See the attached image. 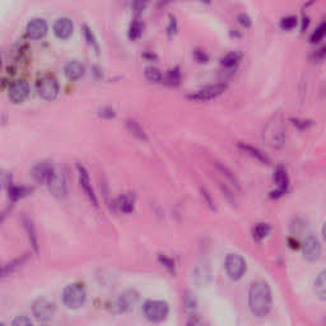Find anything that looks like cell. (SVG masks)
<instances>
[{"mask_svg": "<svg viewBox=\"0 0 326 326\" xmlns=\"http://www.w3.org/2000/svg\"><path fill=\"white\" fill-rule=\"evenodd\" d=\"M184 304L188 310H194L196 307V299H195L192 296H185V299H184Z\"/></svg>", "mask_w": 326, "mask_h": 326, "instance_id": "obj_40", "label": "cell"}, {"mask_svg": "<svg viewBox=\"0 0 326 326\" xmlns=\"http://www.w3.org/2000/svg\"><path fill=\"white\" fill-rule=\"evenodd\" d=\"M28 192L29 189L21 188V186H13L9 190V198L12 199V200H18V199L23 198L26 195H28Z\"/></svg>", "mask_w": 326, "mask_h": 326, "instance_id": "obj_31", "label": "cell"}, {"mask_svg": "<svg viewBox=\"0 0 326 326\" xmlns=\"http://www.w3.org/2000/svg\"><path fill=\"white\" fill-rule=\"evenodd\" d=\"M136 302H138V293L135 291H126L113 301L111 310L116 314H122V312L132 310Z\"/></svg>", "mask_w": 326, "mask_h": 326, "instance_id": "obj_8", "label": "cell"}, {"mask_svg": "<svg viewBox=\"0 0 326 326\" xmlns=\"http://www.w3.org/2000/svg\"><path fill=\"white\" fill-rule=\"evenodd\" d=\"M27 259H28V255L26 254L22 255V256L16 257V259H13L12 261H9V263H6L5 265H3V267L0 268V280H3L4 278H6L8 275L14 273L18 268L22 267L23 264L27 261Z\"/></svg>", "mask_w": 326, "mask_h": 326, "instance_id": "obj_19", "label": "cell"}, {"mask_svg": "<svg viewBox=\"0 0 326 326\" xmlns=\"http://www.w3.org/2000/svg\"><path fill=\"white\" fill-rule=\"evenodd\" d=\"M239 148H240V149H242L244 153L250 154L251 157H254L255 160H257L259 162L265 163V164H269V163H270V160H269V157H268L267 154L263 153L260 149H257V148L252 147V145L244 144V143H240Z\"/></svg>", "mask_w": 326, "mask_h": 326, "instance_id": "obj_20", "label": "cell"}, {"mask_svg": "<svg viewBox=\"0 0 326 326\" xmlns=\"http://www.w3.org/2000/svg\"><path fill=\"white\" fill-rule=\"evenodd\" d=\"M143 311H144V315L148 320L158 323V321L164 320V319L168 316L169 307L167 302L154 299V301L145 302Z\"/></svg>", "mask_w": 326, "mask_h": 326, "instance_id": "obj_5", "label": "cell"}, {"mask_svg": "<svg viewBox=\"0 0 326 326\" xmlns=\"http://www.w3.org/2000/svg\"><path fill=\"white\" fill-rule=\"evenodd\" d=\"M0 66H1V57H0Z\"/></svg>", "mask_w": 326, "mask_h": 326, "instance_id": "obj_51", "label": "cell"}, {"mask_svg": "<svg viewBox=\"0 0 326 326\" xmlns=\"http://www.w3.org/2000/svg\"><path fill=\"white\" fill-rule=\"evenodd\" d=\"M302 251H303V257L306 260L310 263L317 261L321 256L320 241L314 236H308L302 244Z\"/></svg>", "mask_w": 326, "mask_h": 326, "instance_id": "obj_10", "label": "cell"}, {"mask_svg": "<svg viewBox=\"0 0 326 326\" xmlns=\"http://www.w3.org/2000/svg\"><path fill=\"white\" fill-rule=\"evenodd\" d=\"M149 0H134L133 1V12L135 16H140L141 13L147 9Z\"/></svg>", "mask_w": 326, "mask_h": 326, "instance_id": "obj_35", "label": "cell"}, {"mask_svg": "<svg viewBox=\"0 0 326 326\" xmlns=\"http://www.w3.org/2000/svg\"><path fill=\"white\" fill-rule=\"evenodd\" d=\"M141 33H143V25L139 19H134L130 25V28H129V38L132 41L138 40L140 38Z\"/></svg>", "mask_w": 326, "mask_h": 326, "instance_id": "obj_28", "label": "cell"}, {"mask_svg": "<svg viewBox=\"0 0 326 326\" xmlns=\"http://www.w3.org/2000/svg\"><path fill=\"white\" fill-rule=\"evenodd\" d=\"M308 23H310V19H308L307 17H304V18H303V22H302V27H301L302 32H303L304 29L307 28V27H308Z\"/></svg>", "mask_w": 326, "mask_h": 326, "instance_id": "obj_47", "label": "cell"}, {"mask_svg": "<svg viewBox=\"0 0 326 326\" xmlns=\"http://www.w3.org/2000/svg\"><path fill=\"white\" fill-rule=\"evenodd\" d=\"M304 228H306V224H304V222L299 223V220H298V219L296 220V223H293V224L291 226V231L295 236L296 235H297V236L301 235V233L304 231Z\"/></svg>", "mask_w": 326, "mask_h": 326, "instance_id": "obj_37", "label": "cell"}, {"mask_svg": "<svg viewBox=\"0 0 326 326\" xmlns=\"http://www.w3.org/2000/svg\"><path fill=\"white\" fill-rule=\"evenodd\" d=\"M47 23L45 19L42 18H33L31 19L27 25V36L31 40H41L44 38L47 33Z\"/></svg>", "mask_w": 326, "mask_h": 326, "instance_id": "obj_12", "label": "cell"}, {"mask_svg": "<svg viewBox=\"0 0 326 326\" xmlns=\"http://www.w3.org/2000/svg\"><path fill=\"white\" fill-rule=\"evenodd\" d=\"M54 166L50 164L49 162H40L38 164H36L32 169V175L35 177V180L40 184H47L49 179L51 177L54 172Z\"/></svg>", "mask_w": 326, "mask_h": 326, "instance_id": "obj_17", "label": "cell"}, {"mask_svg": "<svg viewBox=\"0 0 326 326\" xmlns=\"http://www.w3.org/2000/svg\"><path fill=\"white\" fill-rule=\"evenodd\" d=\"M100 116L102 117H106V119H112L113 116H115V111L112 110V109H104V110L101 111L100 112Z\"/></svg>", "mask_w": 326, "mask_h": 326, "instance_id": "obj_45", "label": "cell"}, {"mask_svg": "<svg viewBox=\"0 0 326 326\" xmlns=\"http://www.w3.org/2000/svg\"><path fill=\"white\" fill-rule=\"evenodd\" d=\"M226 89V83H217V84L208 85V87L201 88V89L194 92V93L189 94L188 98L192 101H198V102H207V101H212L214 98L219 97Z\"/></svg>", "mask_w": 326, "mask_h": 326, "instance_id": "obj_6", "label": "cell"}, {"mask_svg": "<svg viewBox=\"0 0 326 326\" xmlns=\"http://www.w3.org/2000/svg\"><path fill=\"white\" fill-rule=\"evenodd\" d=\"M248 306L251 312L257 317H264L272 308V289L264 280H256L248 292Z\"/></svg>", "mask_w": 326, "mask_h": 326, "instance_id": "obj_1", "label": "cell"}, {"mask_svg": "<svg viewBox=\"0 0 326 326\" xmlns=\"http://www.w3.org/2000/svg\"><path fill=\"white\" fill-rule=\"evenodd\" d=\"M32 311H33V315L38 320H49L55 314V304L51 303L47 299H37L33 303Z\"/></svg>", "mask_w": 326, "mask_h": 326, "instance_id": "obj_13", "label": "cell"}, {"mask_svg": "<svg viewBox=\"0 0 326 326\" xmlns=\"http://www.w3.org/2000/svg\"><path fill=\"white\" fill-rule=\"evenodd\" d=\"M126 128H128L129 132L132 133L133 135H135L136 138L141 139V140H147V134H145L144 129L141 128L138 121H135V120L132 119L126 120Z\"/></svg>", "mask_w": 326, "mask_h": 326, "instance_id": "obj_23", "label": "cell"}, {"mask_svg": "<svg viewBox=\"0 0 326 326\" xmlns=\"http://www.w3.org/2000/svg\"><path fill=\"white\" fill-rule=\"evenodd\" d=\"M315 292L316 295L319 296L320 299L325 301L326 298V280H325V272H321L319 275H317L316 280H315Z\"/></svg>", "mask_w": 326, "mask_h": 326, "instance_id": "obj_25", "label": "cell"}, {"mask_svg": "<svg viewBox=\"0 0 326 326\" xmlns=\"http://www.w3.org/2000/svg\"><path fill=\"white\" fill-rule=\"evenodd\" d=\"M172 1H175V0H161L160 5H166V4L172 3Z\"/></svg>", "mask_w": 326, "mask_h": 326, "instance_id": "obj_49", "label": "cell"}, {"mask_svg": "<svg viewBox=\"0 0 326 326\" xmlns=\"http://www.w3.org/2000/svg\"><path fill=\"white\" fill-rule=\"evenodd\" d=\"M200 1H203V3H210V0H200Z\"/></svg>", "mask_w": 326, "mask_h": 326, "instance_id": "obj_50", "label": "cell"}, {"mask_svg": "<svg viewBox=\"0 0 326 326\" xmlns=\"http://www.w3.org/2000/svg\"><path fill=\"white\" fill-rule=\"evenodd\" d=\"M8 213H9V209L4 210V212H1V213H0V223H3V220L5 219V217L8 216Z\"/></svg>", "mask_w": 326, "mask_h": 326, "instance_id": "obj_48", "label": "cell"}, {"mask_svg": "<svg viewBox=\"0 0 326 326\" xmlns=\"http://www.w3.org/2000/svg\"><path fill=\"white\" fill-rule=\"evenodd\" d=\"M194 59L200 64H205L208 63V60H209V56H208L207 54L204 53L201 50H195L194 51Z\"/></svg>", "mask_w": 326, "mask_h": 326, "instance_id": "obj_39", "label": "cell"}, {"mask_svg": "<svg viewBox=\"0 0 326 326\" xmlns=\"http://www.w3.org/2000/svg\"><path fill=\"white\" fill-rule=\"evenodd\" d=\"M29 94V85L26 81H16L10 85L8 98L14 105H19L27 100Z\"/></svg>", "mask_w": 326, "mask_h": 326, "instance_id": "obj_9", "label": "cell"}, {"mask_svg": "<svg viewBox=\"0 0 326 326\" xmlns=\"http://www.w3.org/2000/svg\"><path fill=\"white\" fill-rule=\"evenodd\" d=\"M54 35L60 40H66L73 35L74 26L69 18H59L54 23Z\"/></svg>", "mask_w": 326, "mask_h": 326, "instance_id": "obj_16", "label": "cell"}, {"mask_svg": "<svg viewBox=\"0 0 326 326\" xmlns=\"http://www.w3.org/2000/svg\"><path fill=\"white\" fill-rule=\"evenodd\" d=\"M78 173H79V184H81V188L83 189L84 194L87 195L88 199L91 200V203L93 204L94 207H98L97 196H96L93 188H92L91 180H89V175H88L87 169H85L83 166H81V164H78Z\"/></svg>", "mask_w": 326, "mask_h": 326, "instance_id": "obj_15", "label": "cell"}, {"mask_svg": "<svg viewBox=\"0 0 326 326\" xmlns=\"http://www.w3.org/2000/svg\"><path fill=\"white\" fill-rule=\"evenodd\" d=\"M325 47H321L320 50L316 51V54H315V59H316V61H323L324 57H325Z\"/></svg>", "mask_w": 326, "mask_h": 326, "instance_id": "obj_46", "label": "cell"}, {"mask_svg": "<svg viewBox=\"0 0 326 326\" xmlns=\"http://www.w3.org/2000/svg\"><path fill=\"white\" fill-rule=\"evenodd\" d=\"M180 82H181V72H180L179 66H176V68H173V69H171L167 73L166 83L172 85V87H176V85L180 84Z\"/></svg>", "mask_w": 326, "mask_h": 326, "instance_id": "obj_30", "label": "cell"}, {"mask_svg": "<svg viewBox=\"0 0 326 326\" xmlns=\"http://www.w3.org/2000/svg\"><path fill=\"white\" fill-rule=\"evenodd\" d=\"M83 35H84V38H85V41L88 42V45H89V46H92V47H94L96 50H98L97 40H96V37H94L92 29L89 28L87 25L83 26Z\"/></svg>", "mask_w": 326, "mask_h": 326, "instance_id": "obj_33", "label": "cell"}, {"mask_svg": "<svg viewBox=\"0 0 326 326\" xmlns=\"http://www.w3.org/2000/svg\"><path fill=\"white\" fill-rule=\"evenodd\" d=\"M64 70H65L66 78L73 82L79 81L81 78H83L85 72L84 65H83L81 61H78V60H70V61H68Z\"/></svg>", "mask_w": 326, "mask_h": 326, "instance_id": "obj_18", "label": "cell"}, {"mask_svg": "<svg viewBox=\"0 0 326 326\" xmlns=\"http://www.w3.org/2000/svg\"><path fill=\"white\" fill-rule=\"evenodd\" d=\"M176 29H177V23H176L175 17H169V26H168V28H167V31H168V35H172V33H175Z\"/></svg>", "mask_w": 326, "mask_h": 326, "instance_id": "obj_44", "label": "cell"}, {"mask_svg": "<svg viewBox=\"0 0 326 326\" xmlns=\"http://www.w3.org/2000/svg\"><path fill=\"white\" fill-rule=\"evenodd\" d=\"M192 279L195 280L199 287L205 285L210 280V272L207 267H199L195 269L194 274H192Z\"/></svg>", "mask_w": 326, "mask_h": 326, "instance_id": "obj_22", "label": "cell"}, {"mask_svg": "<svg viewBox=\"0 0 326 326\" xmlns=\"http://www.w3.org/2000/svg\"><path fill=\"white\" fill-rule=\"evenodd\" d=\"M158 260H160V263L162 264L163 267L166 268L167 270H169L171 273L175 272V261H173V259L166 256V255H160V256H158Z\"/></svg>", "mask_w": 326, "mask_h": 326, "instance_id": "obj_36", "label": "cell"}, {"mask_svg": "<svg viewBox=\"0 0 326 326\" xmlns=\"http://www.w3.org/2000/svg\"><path fill=\"white\" fill-rule=\"evenodd\" d=\"M36 87H37L38 96L45 101H54L59 94V84L56 79L53 77H42L38 79Z\"/></svg>", "mask_w": 326, "mask_h": 326, "instance_id": "obj_7", "label": "cell"}, {"mask_svg": "<svg viewBox=\"0 0 326 326\" xmlns=\"http://www.w3.org/2000/svg\"><path fill=\"white\" fill-rule=\"evenodd\" d=\"M50 189V191L53 192L55 196H65L66 195V185H65V179H64V175L61 172H59L57 169H54L53 175L49 179L46 184Z\"/></svg>", "mask_w": 326, "mask_h": 326, "instance_id": "obj_14", "label": "cell"}, {"mask_svg": "<svg viewBox=\"0 0 326 326\" xmlns=\"http://www.w3.org/2000/svg\"><path fill=\"white\" fill-rule=\"evenodd\" d=\"M325 32H326V25L325 22H323L319 27H317L316 31L312 33V36H311V42H312V44H319V42L324 38V36H325Z\"/></svg>", "mask_w": 326, "mask_h": 326, "instance_id": "obj_34", "label": "cell"}, {"mask_svg": "<svg viewBox=\"0 0 326 326\" xmlns=\"http://www.w3.org/2000/svg\"><path fill=\"white\" fill-rule=\"evenodd\" d=\"M85 291L79 284L68 285L63 292V303L70 310H77L85 302Z\"/></svg>", "mask_w": 326, "mask_h": 326, "instance_id": "obj_3", "label": "cell"}, {"mask_svg": "<svg viewBox=\"0 0 326 326\" xmlns=\"http://www.w3.org/2000/svg\"><path fill=\"white\" fill-rule=\"evenodd\" d=\"M144 76L145 79H147L148 82H151V83H161L163 79L161 70L157 69V68H154V66H148V68H145Z\"/></svg>", "mask_w": 326, "mask_h": 326, "instance_id": "obj_27", "label": "cell"}, {"mask_svg": "<svg viewBox=\"0 0 326 326\" xmlns=\"http://www.w3.org/2000/svg\"><path fill=\"white\" fill-rule=\"evenodd\" d=\"M115 207L120 213L129 214L134 210V200L129 195H121L115 201Z\"/></svg>", "mask_w": 326, "mask_h": 326, "instance_id": "obj_21", "label": "cell"}, {"mask_svg": "<svg viewBox=\"0 0 326 326\" xmlns=\"http://www.w3.org/2000/svg\"><path fill=\"white\" fill-rule=\"evenodd\" d=\"M32 324V320L31 319H28L27 316H18L16 319V320L13 321V325H31Z\"/></svg>", "mask_w": 326, "mask_h": 326, "instance_id": "obj_42", "label": "cell"}, {"mask_svg": "<svg viewBox=\"0 0 326 326\" xmlns=\"http://www.w3.org/2000/svg\"><path fill=\"white\" fill-rule=\"evenodd\" d=\"M270 231H272L270 224H268V223H259L254 228V239L257 240V241H260V240L265 239V237L269 235Z\"/></svg>", "mask_w": 326, "mask_h": 326, "instance_id": "obj_29", "label": "cell"}, {"mask_svg": "<svg viewBox=\"0 0 326 326\" xmlns=\"http://www.w3.org/2000/svg\"><path fill=\"white\" fill-rule=\"evenodd\" d=\"M241 57L242 55L240 53H237V51L227 54L226 56L222 59V65L224 66V68H228V69L235 68V66L239 65V63L241 61Z\"/></svg>", "mask_w": 326, "mask_h": 326, "instance_id": "obj_26", "label": "cell"}, {"mask_svg": "<svg viewBox=\"0 0 326 326\" xmlns=\"http://www.w3.org/2000/svg\"><path fill=\"white\" fill-rule=\"evenodd\" d=\"M292 122H293V125L298 126L299 129H306L311 125V121H306V120H299V119H292Z\"/></svg>", "mask_w": 326, "mask_h": 326, "instance_id": "obj_43", "label": "cell"}, {"mask_svg": "<svg viewBox=\"0 0 326 326\" xmlns=\"http://www.w3.org/2000/svg\"><path fill=\"white\" fill-rule=\"evenodd\" d=\"M227 275L232 280L241 279L246 273V261L239 254H228L224 261Z\"/></svg>", "mask_w": 326, "mask_h": 326, "instance_id": "obj_4", "label": "cell"}, {"mask_svg": "<svg viewBox=\"0 0 326 326\" xmlns=\"http://www.w3.org/2000/svg\"><path fill=\"white\" fill-rule=\"evenodd\" d=\"M237 19H239L240 25H241L242 27H244V28H250L251 25H252V22H251V18L247 16V14H246V13H241V14H239Z\"/></svg>", "mask_w": 326, "mask_h": 326, "instance_id": "obj_38", "label": "cell"}, {"mask_svg": "<svg viewBox=\"0 0 326 326\" xmlns=\"http://www.w3.org/2000/svg\"><path fill=\"white\" fill-rule=\"evenodd\" d=\"M274 181H275L278 189L270 192V198L276 199L280 198L287 192V189L289 186V179L287 175V171L283 166H278L274 171Z\"/></svg>", "mask_w": 326, "mask_h": 326, "instance_id": "obj_11", "label": "cell"}, {"mask_svg": "<svg viewBox=\"0 0 326 326\" xmlns=\"http://www.w3.org/2000/svg\"><path fill=\"white\" fill-rule=\"evenodd\" d=\"M23 224H25V228L28 233V239L31 241V244L33 246L36 252H38V241H37V235H36L35 231V226H33V223H32L31 219L28 218H23Z\"/></svg>", "mask_w": 326, "mask_h": 326, "instance_id": "obj_24", "label": "cell"}, {"mask_svg": "<svg viewBox=\"0 0 326 326\" xmlns=\"http://www.w3.org/2000/svg\"><path fill=\"white\" fill-rule=\"evenodd\" d=\"M8 184H9V175H8L5 171H3V169H0V191H1Z\"/></svg>", "mask_w": 326, "mask_h": 326, "instance_id": "obj_41", "label": "cell"}, {"mask_svg": "<svg viewBox=\"0 0 326 326\" xmlns=\"http://www.w3.org/2000/svg\"><path fill=\"white\" fill-rule=\"evenodd\" d=\"M298 21L295 16H288L284 17V18L280 21V28L283 31H292V29L296 28Z\"/></svg>", "mask_w": 326, "mask_h": 326, "instance_id": "obj_32", "label": "cell"}, {"mask_svg": "<svg viewBox=\"0 0 326 326\" xmlns=\"http://www.w3.org/2000/svg\"><path fill=\"white\" fill-rule=\"evenodd\" d=\"M263 139L272 148L278 149L283 147L285 141V129L280 115H276L268 121L267 126L264 128Z\"/></svg>", "mask_w": 326, "mask_h": 326, "instance_id": "obj_2", "label": "cell"}]
</instances>
